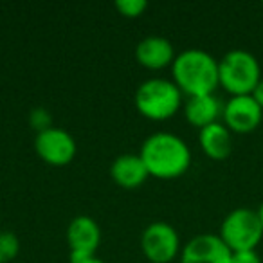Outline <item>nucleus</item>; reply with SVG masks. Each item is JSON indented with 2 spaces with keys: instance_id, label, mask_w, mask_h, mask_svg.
I'll return each instance as SVG.
<instances>
[{
  "instance_id": "obj_4",
  "label": "nucleus",
  "mask_w": 263,
  "mask_h": 263,
  "mask_svg": "<svg viewBox=\"0 0 263 263\" xmlns=\"http://www.w3.org/2000/svg\"><path fill=\"white\" fill-rule=\"evenodd\" d=\"M261 80L256 56L243 49H234L218 62V81L231 96H251Z\"/></svg>"
},
{
  "instance_id": "obj_15",
  "label": "nucleus",
  "mask_w": 263,
  "mask_h": 263,
  "mask_svg": "<svg viewBox=\"0 0 263 263\" xmlns=\"http://www.w3.org/2000/svg\"><path fill=\"white\" fill-rule=\"evenodd\" d=\"M20 241L16 234L11 231H2L0 233V263H9L18 256Z\"/></svg>"
},
{
  "instance_id": "obj_10",
  "label": "nucleus",
  "mask_w": 263,
  "mask_h": 263,
  "mask_svg": "<svg viewBox=\"0 0 263 263\" xmlns=\"http://www.w3.org/2000/svg\"><path fill=\"white\" fill-rule=\"evenodd\" d=\"M231 251L218 234H198L184 245L180 263H229Z\"/></svg>"
},
{
  "instance_id": "obj_9",
  "label": "nucleus",
  "mask_w": 263,
  "mask_h": 263,
  "mask_svg": "<svg viewBox=\"0 0 263 263\" xmlns=\"http://www.w3.org/2000/svg\"><path fill=\"white\" fill-rule=\"evenodd\" d=\"M222 119L231 134H251L261 123L263 110L252 96H231L223 105Z\"/></svg>"
},
{
  "instance_id": "obj_20",
  "label": "nucleus",
  "mask_w": 263,
  "mask_h": 263,
  "mask_svg": "<svg viewBox=\"0 0 263 263\" xmlns=\"http://www.w3.org/2000/svg\"><path fill=\"white\" fill-rule=\"evenodd\" d=\"M256 213H258V218H259V223H261V229H263V204L259 205L258 209H256Z\"/></svg>"
},
{
  "instance_id": "obj_8",
  "label": "nucleus",
  "mask_w": 263,
  "mask_h": 263,
  "mask_svg": "<svg viewBox=\"0 0 263 263\" xmlns=\"http://www.w3.org/2000/svg\"><path fill=\"white\" fill-rule=\"evenodd\" d=\"M34 150L38 157L51 166H67L76 155V141L63 128H49L34 137Z\"/></svg>"
},
{
  "instance_id": "obj_16",
  "label": "nucleus",
  "mask_w": 263,
  "mask_h": 263,
  "mask_svg": "<svg viewBox=\"0 0 263 263\" xmlns=\"http://www.w3.org/2000/svg\"><path fill=\"white\" fill-rule=\"evenodd\" d=\"M146 8L148 2H144V0H117L116 2V9L128 18H137L146 11Z\"/></svg>"
},
{
  "instance_id": "obj_19",
  "label": "nucleus",
  "mask_w": 263,
  "mask_h": 263,
  "mask_svg": "<svg viewBox=\"0 0 263 263\" xmlns=\"http://www.w3.org/2000/svg\"><path fill=\"white\" fill-rule=\"evenodd\" d=\"M251 96H252V99H254V101L259 105V108L263 110V78L259 80V83L256 85V88L252 90Z\"/></svg>"
},
{
  "instance_id": "obj_17",
  "label": "nucleus",
  "mask_w": 263,
  "mask_h": 263,
  "mask_svg": "<svg viewBox=\"0 0 263 263\" xmlns=\"http://www.w3.org/2000/svg\"><path fill=\"white\" fill-rule=\"evenodd\" d=\"M29 124L36 130V134H40V132H45V130H49V128H52V117L47 110L38 106V108H34L33 112H31Z\"/></svg>"
},
{
  "instance_id": "obj_1",
  "label": "nucleus",
  "mask_w": 263,
  "mask_h": 263,
  "mask_svg": "<svg viewBox=\"0 0 263 263\" xmlns=\"http://www.w3.org/2000/svg\"><path fill=\"white\" fill-rule=\"evenodd\" d=\"M148 175L170 180L182 177L191 166V150L179 136L170 132L152 134L139 152Z\"/></svg>"
},
{
  "instance_id": "obj_5",
  "label": "nucleus",
  "mask_w": 263,
  "mask_h": 263,
  "mask_svg": "<svg viewBox=\"0 0 263 263\" xmlns=\"http://www.w3.org/2000/svg\"><path fill=\"white\" fill-rule=\"evenodd\" d=\"M220 238L233 252L256 251V245L261 241L263 229L256 209L238 208L233 209L223 218L220 226Z\"/></svg>"
},
{
  "instance_id": "obj_12",
  "label": "nucleus",
  "mask_w": 263,
  "mask_h": 263,
  "mask_svg": "<svg viewBox=\"0 0 263 263\" xmlns=\"http://www.w3.org/2000/svg\"><path fill=\"white\" fill-rule=\"evenodd\" d=\"M110 175L114 182L124 190H136L150 177L141 155L136 154L119 155L110 166Z\"/></svg>"
},
{
  "instance_id": "obj_3",
  "label": "nucleus",
  "mask_w": 263,
  "mask_h": 263,
  "mask_svg": "<svg viewBox=\"0 0 263 263\" xmlns=\"http://www.w3.org/2000/svg\"><path fill=\"white\" fill-rule=\"evenodd\" d=\"M182 92L173 81L152 78L139 85L136 92V108L150 121H166L182 106Z\"/></svg>"
},
{
  "instance_id": "obj_14",
  "label": "nucleus",
  "mask_w": 263,
  "mask_h": 263,
  "mask_svg": "<svg viewBox=\"0 0 263 263\" xmlns=\"http://www.w3.org/2000/svg\"><path fill=\"white\" fill-rule=\"evenodd\" d=\"M222 110L223 105L215 94L197 96V98H187L186 105H184V116H186L187 123L202 130L209 124L218 123Z\"/></svg>"
},
{
  "instance_id": "obj_7",
  "label": "nucleus",
  "mask_w": 263,
  "mask_h": 263,
  "mask_svg": "<svg viewBox=\"0 0 263 263\" xmlns=\"http://www.w3.org/2000/svg\"><path fill=\"white\" fill-rule=\"evenodd\" d=\"M67 243L70 251V263H83L96 258V251L101 243L99 223L90 216H76L67 227Z\"/></svg>"
},
{
  "instance_id": "obj_13",
  "label": "nucleus",
  "mask_w": 263,
  "mask_h": 263,
  "mask_svg": "<svg viewBox=\"0 0 263 263\" xmlns=\"http://www.w3.org/2000/svg\"><path fill=\"white\" fill-rule=\"evenodd\" d=\"M200 148L213 161H223L233 150V136L223 123H213L198 132Z\"/></svg>"
},
{
  "instance_id": "obj_11",
  "label": "nucleus",
  "mask_w": 263,
  "mask_h": 263,
  "mask_svg": "<svg viewBox=\"0 0 263 263\" xmlns=\"http://www.w3.org/2000/svg\"><path fill=\"white\" fill-rule=\"evenodd\" d=\"M136 60L146 69L159 70L172 65L175 60V51H173V45L168 38L148 36L137 44Z\"/></svg>"
},
{
  "instance_id": "obj_21",
  "label": "nucleus",
  "mask_w": 263,
  "mask_h": 263,
  "mask_svg": "<svg viewBox=\"0 0 263 263\" xmlns=\"http://www.w3.org/2000/svg\"><path fill=\"white\" fill-rule=\"evenodd\" d=\"M83 263H105V261H103V259H99L98 256H96V258H90V259H87V261H83Z\"/></svg>"
},
{
  "instance_id": "obj_6",
  "label": "nucleus",
  "mask_w": 263,
  "mask_h": 263,
  "mask_svg": "<svg viewBox=\"0 0 263 263\" xmlns=\"http://www.w3.org/2000/svg\"><path fill=\"white\" fill-rule=\"evenodd\" d=\"M141 249L152 263H170L180 251L179 233L170 223L154 222L143 231Z\"/></svg>"
},
{
  "instance_id": "obj_18",
  "label": "nucleus",
  "mask_w": 263,
  "mask_h": 263,
  "mask_svg": "<svg viewBox=\"0 0 263 263\" xmlns=\"http://www.w3.org/2000/svg\"><path fill=\"white\" fill-rule=\"evenodd\" d=\"M229 263H261V258L256 251H238L231 254Z\"/></svg>"
},
{
  "instance_id": "obj_2",
  "label": "nucleus",
  "mask_w": 263,
  "mask_h": 263,
  "mask_svg": "<svg viewBox=\"0 0 263 263\" xmlns=\"http://www.w3.org/2000/svg\"><path fill=\"white\" fill-rule=\"evenodd\" d=\"M173 83L187 98L215 94L218 81V62L202 49H187L172 63Z\"/></svg>"
}]
</instances>
